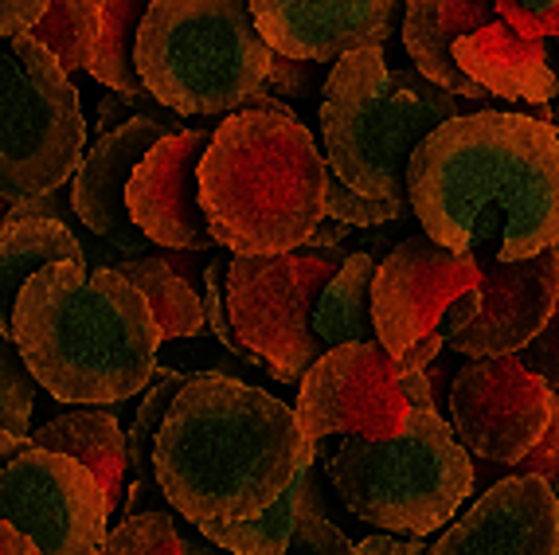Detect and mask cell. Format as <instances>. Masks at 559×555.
Segmentation results:
<instances>
[{
	"label": "cell",
	"mask_w": 559,
	"mask_h": 555,
	"mask_svg": "<svg viewBox=\"0 0 559 555\" xmlns=\"http://www.w3.org/2000/svg\"><path fill=\"white\" fill-rule=\"evenodd\" d=\"M407 204L454 255L532 259L559 243V133L532 114H457L411 153Z\"/></svg>",
	"instance_id": "obj_1"
},
{
	"label": "cell",
	"mask_w": 559,
	"mask_h": 555,
	"mask_svg": "<svg viewBox=\"0 0 559 555\" xmlns=\"http://www.w3.org/2000/svg\"><path fill=\"white\" fill-rule=\"evenodd\" d=\"M313 462L318 442L294 408L224 371L188 376L153 438V477L168 509L204 536L251 520Z\"/></svg>",
	"instance_id": "obj_2"
},
{
	"label": "cell",
	"mask_w": 559,
	"mask_h": 555,
	"mask_svg": "<svg viewBox=\"0 0 559 555\" xmlns=\"http://www.w3.org/2000/svg\"><path fill=\"white\" fill-rule=\"evenodd\" d=\"M12 344L59 403H126L157 376L160 329L145 297L114 267L51 262L24 282Z\"/></svg>",
	"instance_id": "obj_3"
},
{
	"label": "cell",
	"mask_w": 559,
	"mask_h": 555,
	"mask_svg": "<svg viewBox=\"0 0 559 555\" xmlns=\"http://www.w3.org/2000/svg\"><path fill=\"white\" fill-rule=\"evenodd\" d=\"M325 157L286 103L227 114L200 157V212L215 247L282 255L325 220Z\"/></svg>",
	"instance_id": "obj_4"
},
{
	"label": "cell",
	"mask_w": 559,
	"mask_h": 555,
	"mask_svg": "<svg viewBox=\"0 0 559 555\" xmlns=\"http://www.w3.org/2000/svg\"><path fill=\"white\" fill-rule=\"evenodd\" d=\"M457 94L419 71L383 63V47L336 59L321 98V138L329 173L353 192L383 204H407V161L435 126L457 118Z\"/></svg>",
	"instance_id": "obj_5"
},
{
	"label": "cell",
	"mask_w": 559,
	"mask_h": 555,
	"mask_svg": "<svg viewBox=\"0 0 559 555\" xmlns=\"http://www.w3.org/2000/svg\"><path fill=\"white\" fill-rule=\"evenodd\" d=\"M271 63L247 0H153L133 39L145 94L177 114L239 110Z\"/></svg>",
	"instance_id": "obj_6"
},
{
	"label": "cell",
	"mask_w": 559,
	"mask_h": 555,
	"mask_svg": "<svg viewBox=\"0 0 559 555\" xmlns=\"http://www.w3.org/2000/svg\"><path fill=\"white\" fill-rule=\"evenodd\" d=\"M345 509L392 536L427 540L474 493V462L435 408H411L395 438L348 435L329 462Z\"/></svg>",
	"instance_id": "obj_7"
},
{
	"label": "cell",
	"mask_w": 559,
	"mask_h": 555,
	"mask_svg": "<svg viewBox=\"0 0 559 555\" xmlns=\"http://www.w3.org/2000/svg\"><path fill=\"white\" fill-rule=\"evenodd\" d=\"M83 145L86 121L71 74L28 32L0 39V200L59 192Z\"/></svg>",
	"instance_id": "obj_8"
},
{
	"label": "cell",
	"mask_w": 559,
	"mask_h": 555,
	"mask_svg": "<svg viewBox=\"0 0 559 555\" xmlns=\"http://www.w3.org/2000/svg\"><path fill=\"white\" fill-rule=\"evenodd\" d=\"M345 255L348 247H294L282 255H231L227 262L231 329L278 383H298L325 352L313 333V306Z\"/></svg>",
	"instance_id": "obj_9"
},
{
	"label": "cell",
	"mask_w": 559,
	"mask_h": 555,
	"mask_svg": "<svg viewBox=\"0 0 559 555\" xmlns=\"http://www.w3.org/2000/svg\"><path fill=\"white\" fill-rule=\"evenodd\" d=\"M0 520L24 532L39 555H98L110 532V509L94 473L39 446L0 470Z\"/></svg>",
	"instance_id": "obj_10"
},
{
	"label": "cell",
	"mask_w": 559,
	"mask_h": 555,
	"mask_svg": "<svg viewBox=\"0 0 559 555\" xmlns=\"http://www.w3.org/2000/svg\"><path fill=\"white\" fill-rule=\"evenodd\" d=\"M400 364L380 341L325 349L301 376L294 418L313 442L329 435L395 438L407 423Z\"/></svg>",
	"instance_id": "obj_11"
},
{
	"label": "cell",
	"mask_w": 559,
	"mask_h": 555,
	"mask_svg": "<svg viewBox=\"0 0 559 555\" xmlns=\"http://www.w3.org/2000/svg\"><path fill=\"white\" fill-rule=\"evenodd\" d=\"M551 388L521 356H485L457 368L450 383V430L485 462L513 465L540 442Z\"/></svg>",
	"instance_id": "obj_12"
},
{
	"label": "cell",
	"mask_w": 559,
	"mask_h": 555,
	"mask_svg": "<svg viewBox=\"0 0 559 555\" xmlns=\"http://www.w3.org/2000/svg\"><path fill=\"white\" fill-rule=\"evenodd\" d=\"M477 290V259L454 255L430 235L415 232L395 243L372 278V324L380 349L400 361L403 352L435 333L457 294Z\"/></svg>",
	"instance_id": "obj_13"
},
{
	"label": "cell",
	"mask_w": 559,
	"mask_h": 555,
	"mask_svg": "<svg viewBox=\"0 0 559 555\" xmlns=\"http://www.w3.org/2000/svg\"><path fill=\"white\" fill-rule=\"evenodd\" d=\"M556 297V247L516 262L477 259V309L457 333L447 336V349L457 352V356H469V361L516 356L544 329Z\"/></svg>",
	"instance_id": "obj_14"
},
{
	"label": "cell",
	"mask_w": 559,
	"mask_h": 555,
	"mask_svg": "<svg viewBox=\"0 0 559 555\" xmlns=\"http://www.w3.org/2000/svg\"><path fill=\"white\" fill-rule=\"evenodd\" d=\"M212 130H173L133 165L126 212L150 243L168 250H212L215 239L200 212V157Z\"/></svg>",
	"instance_id": "obj_15"
},
{
	"label": "cell",
	"mask_w": 559,
	"mask_h": 555,
	"mask_svg": "<svg viewBox=\"0 0 559 555\" xmlns=\"http://www.w3.org/2000/svg\"><path fill=\"white\" fill-rule=\"evenodd\" d=\"M274 56L329 63L360 47H383L403 0H247Z\"/></svg>",
	"instance_id": "obj_16"
},
{
	"label": "cell",
	"mask_w": 559,
	"mask_h": 555,
	"mask_svg": "<svg viewBox=\"0 0 559 555\" xmlns=\"http://www.w3.org/2000/svg\"><path fill=\"white\" fill-rule=\"evenodd\" d=\"M177 130V121H160L141 114V118H126L121 126L106 130L91 153H83L75 176H71V208L79 220L91 227L98 239H106L114 250H121L126 259H138L153 247L145 235L133 227L130 212H126V185L130 173L165 133Z\"/></svg>",
	"instance_id": "obj_17"
},
{
	"label": "cell",
	"mask_w": 559,
	"mask_h": 555,
	"mask_svg": "<svg viewBox=\"0 0 559 555\" xmlns=\"http://www.w3.org/2000/svg\"><path fill=\"white\" fill-rule=\"evenodd\" d=\"M430 555H559L556 489L540 477L509 473L457 524H447Z\"/></svg>",
	"instance_id": "obj_18"
},
{
	"label": "cell",
	"mask_w": 559,
	"mask_h": 555,
	"mask_svg": "<svg viewBox=\"0 0 559 555\" xmlns=\"http://www.w3.org/2000/svg\"><path fill=\"white\" fill-rule=\"evenodd\" d=\"M454 63L462 67L489 98L540 106V103H551L559 91V79L548 63L544 39L513 28L501 12H497L485 28L457 39Z\"/></svg>",
	"instance_id": "obj_19"
},
{
	"label": "cell",
	"mask_w": 559,
	"mask_h": 555,
	"mask_svg": "<svg viewBox=\"0 0 559 555\" xmlns=\"http://www.w3.org/2000/svg\"><path fill=\"white\" fill-rule=\"evenodd\" d=\"M403 47L427 83L485 103L489 94L454 63V44L497 16V0H403Z\"/></svg>",
	"instance_id": "obj_20"
},
{
	"label": "cell",
	"mask_w": 559,
	"mask_h": 555,
	"mask_svg": "<svg viewBox=\"0 0 559 555\" xmlns=\"http://www.w3.org/2000/svg\"><path fill=\"white\" fill-rule=\"evenodd\" d=\"M28 438L39 450H56L75 458L83 470L94 473V482L103 485L110 517L121 509V497H126V430L118 426L114 411H67V415L44 423Z\"/></svg>",
	"instance_id": "obj_21"
},
{
	"label": "cell",
	"mask_w": 559,
	"mask_h": 555,
	"mask_svg": "<svg viewBox=\"0 0 559 555\" xmlns=\"http://www.w3.org/2000/svg\"><path fill=\"white\" fill-rule=\"evenodd\" d=\"M51 262H86L79 235L47 215H16L0 223V336L12 333V309L32 274Z\"/></svg>",
	"instance_id": "obj_22"
},
{
	"label": "cell",
	"mask_w": 559,
	"mask_h": 555,
	"mask_svg": "<svg viewBox=\"0 0 559 555\" xmlns=\"http://www.w3.org/2000/svg\"><path fill=\"white\" fill-rule=\"evenodd\" d=\"M372 278L376 259L368 250H348L345 262L325 282L313 306V333L325 349L376 341L372 324Z\"/></svg>",
	"instance_id": "obj_23"
},
{
	"label": "cell",
	"mask_w": 559,
	"mask_h": 555,
	"mask_svg": "<svg viewBox=\"0 0 559 555\" xmlns=\"http://www.w3.org/2000/svg\"><path fill=\"white\" fill-rule=\"evenodd\" d=\"M121 278L145 297L153 321L160 329V341H188L200 336L204 329V302H200L197 286H188L177 270L168 267L160 255H138V259H121Z\"/></svg>",
	"instance_id": "obj_24"
},
{
	"label": "cell",
	"mask_w": 559,
	"mask_h": 555,
	"mask_svg": "<svg viewBox=\"0 0 559 555\" xmlns=\"http://www.w3.org/2000/svg\"><path fill=\"white\" fill-rule=\"evenodd\" d=\"M153 0H98V39H94L86 71L126 103L150 98L133 67V39Z\"/></svg>",
	"instance_id": "obj_25"
},
{
	"label": "cell",
	"mask_w": 559,
	"mask_h": 555,
	"mask_svg": "<svg viewBox=\"0 0 559 555\" xmlns=\"http://www.w3.org/2000/svg\"><path fill=\"white\" fill-rule=\"evenodd\" d=\"M309 470H313V465H309ZM309 470L301 473L298 482L289 485L278 500H271L262 512H254L251 520L215 528V532H207V540H212L215 547H224L227 555H282L289 547L294 528H298V512H301V500H306Z\"/></svg>",
	"instance_id": "obj_26"
},
{
	"label": "cell",
	"mask_w": 559,
	"mask_h": 555,
	"mask_svg": "<svg viewBox=\"0 0 559 555\" xmlns=\"http://www.w3.org/2000/svg\"><path fill=\"white\" fill-rule=\"evenodd\" d=\"M39 47L51 51L67 74L91 63L94 39H98V0H47L44 16L28 28Z\"/></svg>",
	"instance_id": "obj_27"
},
{
	"label": "cell",
	"mask_w": 559,
	"mask_h": 555,
	"mask_svg": "<svg viewBox=\"0 0 559 555\" xmlns=\"http://www.w3.org/2000/svg\"><path fill=\"white\" fill-rule=\"evenodd\" d=\"M98 555H180L177 517L173 512H138L114 524Z\"/></svg>",
	"instance_id": "obj_28"
},
{
	"label": "cell",
	"mask_w": 559,
	"mask_h": 555,
	"mask_svg": "<svg viewBox=\"0 0 559 555\" xmlns=\"http://www.w3.org/2000/svg\"><path fill=\"white\" fill-rule=\"evenodd\" d=\"M36 388L28 364L12 344V336H0V426L12 435H32V411H36Z\"/></svg>",
	"instance_id": "obj_29"
},
{
	"label": "cell",
	"mask_w": 559,
	"mask_h": 555,
	"mask_svg": "<svg viewBox=\"0 0 559 555\" xmlns=\"http://www.w3.org/2000/svg\"><path fill=\"white\" fill-rule=\"evenodd\" d=\"M313 470H318V462H313ZM313 470H309V477H306V500H301L298 528H294L289 547L282 555H353L348 536L325 517V505H321Z\"/></svg>",
	"instance_id": "obj_30"
},
{
	"label": "cell",
	"mask_w": 559,
	"mask_h": 555,
	"mask_svg": "<svg viewBox=\"0 0 559 555\" xmlns=\"http://www.w3.org/2000/svg\"><path fill=\"white\" fill-rule=\"evenodd\" d=\"M407 215H411V208L368 200V196L341 185L333 173H325V220L348 223V227H364V232H368V227H383V223H403Z\"/></svg>",
	"instance_id": "obj_31"
},
{
	"label": "cell",
	"mask_w": 559,
	"mask_h": 555,
	"mask_svg": "<svg viewBox=\"0 0 559 555\" xmlns=\"http://www.w3.org/2000/svg\"><path fill=\"white\" fill-rule=\"evenodd\" d=\"M224 274H227V259L212 255V259L204 262V297H200V302H204V324H212L219 349H227L231 356H239V361H247V364H259V356H251V352L242 349L239 336H235V329H231L227 297H224Z\"/></svg>",
	"instance_id": "obj_32"
},
{
	"label": "cell",
	"mask_w": 559,
	"mask_h": 555,
	"mask_svg": "<svg viewBox=\"0 0 559 555\" xmlns=\"http://www.w3.org/2000/svg\"><path fill=\"white\" fill-rule=\"evenodd\" d=\"M509 470L524 473V477H540L548 489H559V391H551V411L540 442L532 446L521 462L509 465Z\"/></svg>",
	"instance_id": "obj_33"
},
{
	"label": "cell",
	"mask_w": 559,
	"mask_h": 555,
	"mask_svg": "<svg viewBox=\"0 0 559 555\" xmlns=\"http://www.w3.org/2000/svg\"><path fill=\"white\" fill-rule=\"evenodd\" d=\"M516 356H521L524 368L536 371L551 391H559V297H556V306H551L548 321H544V329L532 336Z\"/></svg>",
	"instance_id": "obj_34"
},
{
	"label": "cell",
	"mask_w": 559,
	"mask_h": 555,
	"mask_svg": "<svg viewBox=\"0 0 559 555\" xmlns=\"http://www.w3.org/2000/svg\"><path fill=\"white\" fill-rule=\"evenodd\" d=\"M497 12L528 36L559 39V0H497Z\"/></svg>",
	"instance_id": "obj_35"
},
{
	"label": "cell",
	"mask_w": 559,
	"mask_h": 555,
	"mask_svg": "<svg viewBox=\"0 0 559 555\" xmlns=\"http://www.w3.org/2000/svg\"><path fill=\"white\" fill-rule=\"evenodd\" d=\"M318 67H321V63H309V59L274 56L271 71H266V79H262L259 91H262V94H274V98H306V94L313 91Z\"/></svg>",
	"instance_id": "obj_36"
},
{
	"label": "cell",
	"mask_w": 559,
	"mask_h": 555,
	"mask_svg": "<svg viewBox=\"0 0 559 555\" xmlns=\"http://www.w3.org/2000/svg\"><path fill=\"white\" fill-rule=\"evenodd\" d=\"M47 0H0V39L28 32L44 16Z\"/></svg>",
	"instance_id": "obj_37"
},
{
	"label": "cell",
	"mask_w": 559,
	"mask_h": 555,
	"mask_svg": "<svg viewBox=\"0 0 559 555\" xmlns=\"http://www.w3.org/2000/svg\"><path fill=\"white\" fill-rule=\"evenodd\" d=\"M353 555H430V547L423 540H411V536H392V532H383V536H368L353 547Z\"/></svg>",
	"instance_id": "obj_38"
},
{
	"label": "cell",
	"mask_w": 559,
	"mask_h": 555,
	"mask_svg": "<svg viewBox=\"0 0 559 555\" xmlns=\"http://www.w3.org/2000/svg\"><path fill=\"white\" fill-rule=\"evenodd\" d=\"M442 344H447V341H442V333L435 329V333H427L423 341L411 344V349L403 352V356L395 364H400V371H423L427 364H435L442 356Z\"/></svg>",
	"instance_id": "obj_39"
},
{
	"label": "cell",
	"mask_w": 559,
	"mask_h": 555,
	"mask_svg": "<svg viewBox=\"0 0 559 555\" xmlns=\"http://www.w3.org/2000/svg\"><path fill=\"white\" fill-rule=\"evenodd\" d=\"M0 555H39L36 544H32L24 532H16L12 524H4L0 520Z\"/></svg>",
	"instance_id": "obj_40"
},
{
	"label": "cell",
	"mask_w": 559,
	"mask_h": 555,
	"mask_svg": "<svg viewBox=\"0 0 559 555\" xmlns=\"http://www.w3.org/2000/svg\"><path fill=\"white\" fill-rule=\"evenodd\" d=\"M32 446H36V442H32L28 435H12V430H4V426H0V470H4L12 458H20L24 450H32Z\"/></svg>",
	"instance_id": "obj_41"
},
{
	"label": "cell",
	"mask_w": 559,
	"mask_h": 555,
	"mask_svg": "<svg viewBox=\"0 0 559 555\" xmlns=\"http://www.w3.org/2000/svg\"><path fill=\"white\" fill-rule=\"evenodd\" d=\"M536 110H540V121H548L551 130L559 133V91H556V98H551V103H540Z\"/></svg>",
	"instance_id": "obj_42"
},
{
	"label": "cell",
	"mask_w": 559,
	"mask_h": 555,
	"mask_svg": "<svg viewBox=\"0 0 559 555\" xmlns=\"http://www.w3.org/2000/svg\"><path fill=\"white\" fill-rule=\"evenodd\" d=\"M556 517H559V493H556Z\"/></svg>",
	"instance_id": "obj_43"
},
{
	"label": "cell",
	"mask_w": 559,
	"mask_h": 555,
	"mask_svg": "<svg viewBox=\"0 0 559 555\" xmlns=\"http://www.w3.org/2000/svg\"><path fill=\"white\" fill-rule=\"evenodd\" d=\"M556 255H559V243H556Z\"/></svg>",
	"instance_id": "obj_44"
},
{
	"label": "cell",
	"mask_w": 559,
	"mask_h": 555,
	"mask_svg": "<svg viewBox=\"0 0 559 555\" xmlns=\"http://www.w3.org/2000/svg\"><path fill=\"white\" fill-rule=\"evenodd\" d=\"M556 51H559V39H556Z\"/></svg>",
	"instance_id": "obj_45"
}]
</instances>
